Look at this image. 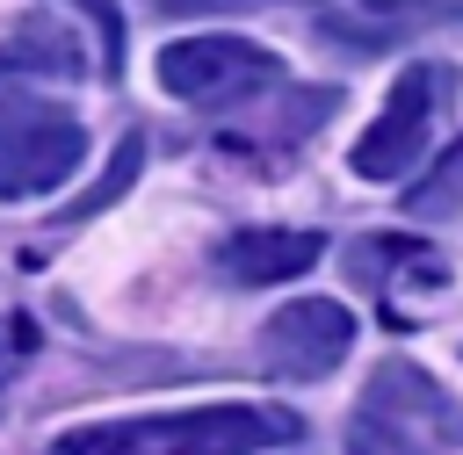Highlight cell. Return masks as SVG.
<instances>
[{
  "mask_svg": "<svg viewBox=\"0 0 463 455\" xmlns=\"http://www.w3.org/2000/svg\"><path fill=\"white\" fill-rule=\"evenodd\" d=\"M297 419L275 404H203L174 419H130V426H80L51 441V455H260L289 441Z\"/></svg>",
  "mask_w": 463,
  "mask_h": 455,
  "instance_id": "cell-1",
  "label": "cell"
},
{
  "mask_svg": "<svg viewBox=\"0 0 463 455\" xmlns=\"http://www.w3.org/2000/svg\"><path fill=\"white\" fill-rule=\"evenodd\" d=\"M449 390L412 368V361H383L347 419V455H434L449 433Z\"/></svg>",
  "mask_w": 463,
  "mask_h": 455,
  "instance_id": "cell-2",
  "label": "cell"
},
{
  "mask_svg": "<svg viewBox=\"0 0 463 455\" xmlns=\"http://www.w3.org/2000/svg\"><path fill=\"white\" fill-rule=\"evenodd\" d=\"M80 159H87L80 116H65L58 101H36V94H0V202L51 195Z\"/></svg>",
  "mask_w": 463,
  "mask_h": 455,
  "instance_id": "cell-3",
  "label": "cell"
},
{
  "mask_svg": "<svg viewBox=\"0 0 463 455\" xmlns=\"http://www.w3.org/2000/svg\"><path fill=\"white\" fill-rule=\"evenodd\" d=\"M449 94H456V65H405L398 87H391V101L376 108V123L354 137L347 166H354L362 181H398V173L420 159V144H427V130H434V108H441Z\"/></svg>",
  "mask_w": 463,
  "mask_h": 455,
  "instance_id": "cell-4",
  "label": "cell"
},
{
  "mask_svg": "<svg viewBox=\"0 0 463 455\" xmlns=\"http://www.w3.org/2000/svg\"><path fill=\"white\" fill-rule=\"evenodd\" d=\"M159 87L174 101H239L260 87H282V58L246 36H181L159 51Z\"/></svg>",
  "mask_w": 463,
  "mask_h": 455,
  "instance_id": "cell-5",
  "label": "cell"
},
{
  "mask_svg": "<svg viewBox=\"0 0 463 455\" xmlns=\"http://www.w3.org/2000/svg\"><path fill=\"white\" fill-rule=\"evenodd\" d=\"M347 347H354V318L326 296H297L260 325V361L275 376H326L347 361Z\"/></svg>",
  "mask_w": 463,
  "mask_h": 455,
  "instance_id": "cell-6",
  "label": "cell"
},
{
  "mask_svg": "<svg viewBox=\"0 0 463 455\" xmlns=\"http://www.w3.org/2000/svg\"><path fill=\"white\" fill-rule=\"evenodd\" d=\"M318 253H326L318 231H232V238L217 246V274H224V282H246V289H260V282H297L304 267H318Z\"/></svg>",
  "mask_w": 463,
  "mask_h": 455,
  "instance_id": "cell-7",
  "label": "cell"
},
{
  "mask_svg": "<svg viewBox=\"0 0 463 455\" xmlns=\"http://www.w3.org/2000/svg\"><path fill=\"white\" fill-rule=\"evenodd\" d=\"M22 72H43V79H72L87 72V51H80V29L58 22V14H29L14 22V36L0 43V79H22Z\"/></svg>",
  "mask_w": 463,
  "mask_h": 455,
  "instance_id": "cell-8",
  "label": "cell"
},
{
  "mask_svg": "<svg viewBox=\"0 0 463 455\" xmlns=\"http://www.w3.org/2000/svg\"><path fill=\"white\" fill-rule=\"evenodd\" d=\"M137 166H145V130H130V137L116 144V159L101 166V181H94V188H80V195L65 202V217H94V209H109V202L137 181Z\"/></svg>",
  "mask_w": 463,
  "mask_h": 455,
  "instance_id": "cell-9",
  "label": "cell"
},
{
  "mask_svg": "<svg viewBox=\"0 0 463 455\" xmlns=\"http://www.w3.org/2000/svg\"><path fill=\"white\" fill-rule=\"evenodd\" d=\"M405 202H412L420 217H456V209H463V137H456V144H441L434 173H427Z\"/></svg>",
  "mask_w": 463,
  "mask_h": 455,
  "instance_id": "cell-10",
  "label": "cell"
},
{
  "mask_svg": "<svg viewBox=\"0 0 463 455\" xmlns=\"http://www.w3.org/2000/svg\"><path fill=\"white\" fill-rule=\"evenodd\" d=\"M80 7L101 22V65L116 72V65H123V14H116V0H80Z\"/></svg>",
  "mask_w": 463,
  "mask_h": 455,
  "instance_id": "cell-11",
  "label": "cell"
},
{
  "mask_svg": "<svg viewBox=\"0 0 463 455\" xmlns=\"http://www.w3.org/2000/svg\"><path fill=\"white\" fill-rule=\"evenodd\" d=\"M232 7H260V0H159V14H232Z\"/></svg>",
  "mask_w": 463,
  "mask_h": 455,
  "instance_id": "cell-12",
  "label": "cell"
}]
</instances>
